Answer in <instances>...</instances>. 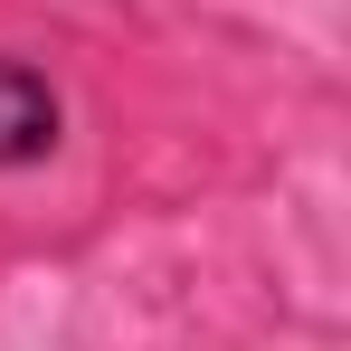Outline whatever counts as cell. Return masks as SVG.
I'll return each instance as SVG.
<instances>
[{
  "mask_svg": "<svg viewBox=\"0 0 351 351\" xmlns=\"http://www.w3.org/2000/svg\"><path fill=\"white\" fill-rule=\"evenodd\" d=\"M66 133V105L58 86L38 76L29 58H0V171H29V162H48Z\"/></svg>",
  "mask_w": 351,
  "mask_h": 351,
  "instance_id": "1",
  "label": "cell"
}]
</instances>
